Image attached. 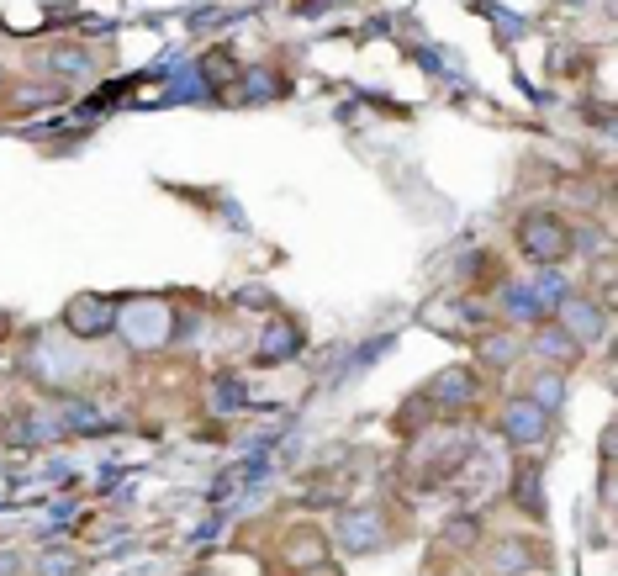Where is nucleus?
Instances as JSON below:
<instances>
[{
	"label": "nucleus",
	"instance_id": "f257e3e1",
	"mask_svg": "<svg viewBox=\"0 0 618 576\" xmlns=\"http://www.w3.org/2000/svg\"><path fill=\"white\" fill-rule=\"evenodd\" d=\"M518 244H523L529 259H539V265H555V259H566L576 249V233L560 217H550V212H529L518 222Z\"/></svg>",
	"mask_w": 618,
	"mask_h": 576
},
{
	"label": "nucleus",
	"instance_id": "f03ea898",
	"mask_svg": "<svg viewBox=\"0 0 618 576\" xmlns=\"http://www.w3.org/2000/svg\"><path fill=\"white\" fill-rule=\"evenodd\" d=\"M117 328L133 349H154V344H164V333H170V307L154 302V296H138V302L117 307Z\"/></svg>",
	"mask_w": 618,
	"mask_h": 576
},
{
	"label": "nucleus",
	"instance_id": "7ed1b4c3",
	"mask_svg": "<svg viewBox=\"0 0 618 576\" xmlns=\"http://www.w3.org/2000/svg\"><path fill=\"white\" fill-rule=\"evenodd\" d=\"M64 323H69L74 339H101V333L117 328V302H106L101 291H80L64 307Z\"/></svg>",
	"mask_w": 618,
	"mask_h": 576
},
{
	"label": "nucleus",
	"instance_id": "20e7f679",
	"mask_svg": "<svg viewBox=\"0 0 618 576\" xmlns=\"http://www.w3.org/2000/svg\"><path fill=\"white\" fill-rule=\"evenodd\" d=\"M555 312H560V323H566L560 333H571L576 344H592V339H603V333H608V312L597 302H587V296H560Z\"/></svg>",
	"mask_w": 618,
	"mask_h": 576
},
{
	"label": "nucleus",
	"instance_id": "39448f33",
	"mask_svg": "<svg viewBox=\"0 0 618 576\" xmlns=\"http://www.w3.org/2000/svg\"><path fill=\"white\" fill-rule=\"evenodd\" d=\"M333 540H339L344 550H354V555L376 550V545H381V513H370V508L339 513V524H333Z\"/></svg>",
	"mask_w": 618,
	"mask_h": 576
},
{
	"label": "nucleus",
	"instance_id": "423d86ee",
	"mask_svg": "<svg viewBox=\"0 0 618 576\" xmlns=\"http://www.w3.org/2000/svg\"><path fill=\"white\" fill-rule=\"evenodd\" d=\"M545 429H550V413H545V407H534L529 397H518V402L502 407V434H508L513 444H539Z\"/></svg>",
	"mask_w": 618,
	"mask_h": 576
},
{
	"label": "nucleus",
	"instance_id": "0eeeda50",
	"mask_svg": "<svg viewBox=\"0 0 618 576\" xmlns=\"http://www.w3.org/2000/svg\"><path fill=\"white\" fill-rule=\"evenodd\" d=\"M296 349H302V333H296L291 323H275L265 339H259V360L265 365H275V360H291Z\"/></svg>",
	"mask_w": 618,
	"mask_h": 576
},
{
	"label": "nucleus",
	"instance_id": "6e6552de",
	"mask_svg": "<svg viewBox=\"0 0 618 576\" xmlns=\"http://www.w3.org/2000/svg\"><path fill=\"white\" fill-rule=\"evenodd\" d=\"M434 397L439 402H471L476 397V376L471 370H444V376L434 381Z\"/></svg>",
	"mask_w": 618,
	"mask_h": 576
},
{
	"label": "nucleus",
	"instance_id": "1a4fd4ad",
	"mask_svg": "<svg viewBox=\"0 0 618 576\" xmlns=\"http://www.w3.org/2000/svg\"><path fill=\"white\" fill-rule=\"evenodd\" d=\"M529 402H534V407H545V413H555V407L566 402V381H560L555 370H545V376H534V386H529Z\"/></svg>",
	"mask_w": 618,
	"mask_h": 576
},
{
	"label": "nucleus",
	"instance_id": "9d476101",
	"mask_svg": "<svg viewBox=\"0 0 618 576\" xmlns=\"http://www.w3.org/2000/svg\"><path fill=\"white\" fill-rule=\"evenodd\" d=\"M323 540H317V534H296V540H291V550H286V561L296 566V571H307V566H317V561H323Z\"/></svg>",
	"mask_w": 618,
	"mask_h": 576
},
{
	"label": "nucleus",
	"instance_id": "9b49d317",
	"mask_svg": "<svg viewBox=\"0 0 618 576\" xmlns=\"http://www.w3.org/2000/svg\"><path fill=\"white\" fill-rule=\"evenodd\" d=\"M539 349H545L550 360H576L582 355V344L571 339V333H560V328H550V333H539Z\"/></svg>",
	"mask_w": 618,
	"mask_h": 576
},
{
	"label": "nucleus",
	"instance_id": "f8f14e48",
	"mask_svg": "<svg viewBox=\"0 0 618 576\" xmlns=\"http://www.w3.org/2000/svg\"><path fill=\"white\" fill-rule=\"evenodd\" d=\"M523 566H534V550L523 545V540H508V545L497 550V571H502V576H508V571H523Z\"/></svg>",
	"mask_w": 618,
	"mask_h": 576
},
{
	"label": "nucleus",
	"instance_id": "ddd939ff",
	"mask_svg": "<svg viewBox=\"0 0 618 576\" xmlns=\"http://www.w3.org/2000/svg\"><path fill=\"white\" fill-rule=\"evenodd\" d=\"M280 90H286V85H280V74H275V69H254V74H249V90H243V96H249V101H270V96H280Z\"/></svg>",
	"mask_w": 618,
	"mask_h": 576
},
{
	"label": "nucleus",
	"instance_id": "4468645a",
	"mask_svg": "<svg viewBox=\"0 0 618 576\" xmlns=\"http://www.w3.org/2000/svg\"><path fill=\"white\" fill-rule=\"evenodd\" d=\"M53 69H59V74H90V59L80 48H59V53H53Z\"/></svg>",
	"mask_w": 618,
	"mask_h": 576
},
{
	"label": "nucleus",
	"instance_id": "2eb2a0df",
	"mask_svg": "<svg viewBox=\"0 0 618 576\" xmlns=\"http://www.w3.org/2000/svg\"><path fill=\"white\" fill-rule=\"evenodd\" d=\"M518 503L529 508V513H539L545 508V492H539V481H534V471H523V481H518Z\"/></svg>",
	"mask_w": 618,
	"mask_h": 576
},
{
	"label": "nucleus",
	"instance_id": "dca6fc26",
	"mask_svg": "<svg viewBox=\"0 0 618 576\" xmlns=\"http://www.w3.org/2000/svg\"><path fill=\"white\" fill-rule=\"evenodd\" d=\"M43 576H80V561L64 555V550H53V555H43Z\"/></svg>",
	"mask_w": 618,
	"mask_h": 576
},
{
	"label": "nucleus",
	"instance_id": "f3484780",
	"mask_svg": "<svg viewBox=\"0 0 618 576\" xmlns=\"http://www.w3.org/2000/svg\"><path fill=\"white\" fill-rule=\"evenodd\" d=\"M486 360H513V344L508 339H486Z\"/></svg>",
	"mask_w": 618,
	"mask_h": 576
},
{
	"label": "nucleus",
	"instance_id": "a211bd4d",
	"mask_svg": "<svg viewBox=\"0 0 618 576\" xmlns=\"http://www.w3.org/2000/svg\"><path fill=\"white\" fill-rule=\"evenodd\" d=\"M571 6H576V0H571Z\"/></svg>",
	"mask_w": 618,
	"mask_h": 576
}]
</instances>
